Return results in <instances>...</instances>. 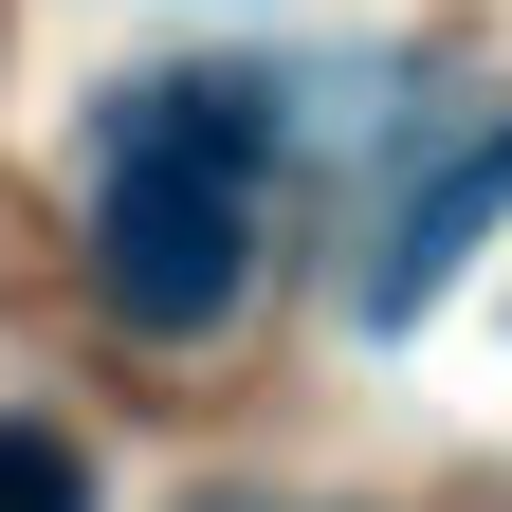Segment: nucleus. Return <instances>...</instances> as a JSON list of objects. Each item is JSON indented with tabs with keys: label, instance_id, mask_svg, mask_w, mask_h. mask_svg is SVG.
Instances as JSON below:
<instances>
[{
	"label": "nucleus",
	"instance_id": "2",
	"mask_svg": "<svg viewBox=\"0 0 512 512\" xmlns=\"http://www.w3.org/2000/svg\"><path fill=\"white\" fill-rule=\"evenodd\" d=\"M476 220H512V128H476V147L439 165L403 220H384V256H366V330H421V311H439V275L476 256Z\"/></svg>",
	"mask_w": 512,
	"mask_h": 512
},
{
	"label": "nucleus",
	"instance_id": "3",
	"mask_svg": "<svg viewBox=\"0 0 512 512\" xmlns=\"http://www.w3.org/2000/svg\"><path fill=\"white\" fill-rule=\"evenodd\" d=\"M0 512H92V458L55 421H0Z\"/></svg>",
	"mask_w": 512,
	"mask_h": 512
},
{
	"label": "nucleus",
	"instance_id": "1",
	"mask_svg": "<svg viewBox=\"0 0 512 512\" xmlns=\"http://www.w3.org/2000/svg\"><path fill=\"white\" fill-rule=\"evenodd\" d=\"M256 92H202V74H147L110 92L92 128V275L128 330H220L238 275H256Z\"/></svg>",
	"mask_w": 512,
	"mask_h": 512
}]
</instances>
